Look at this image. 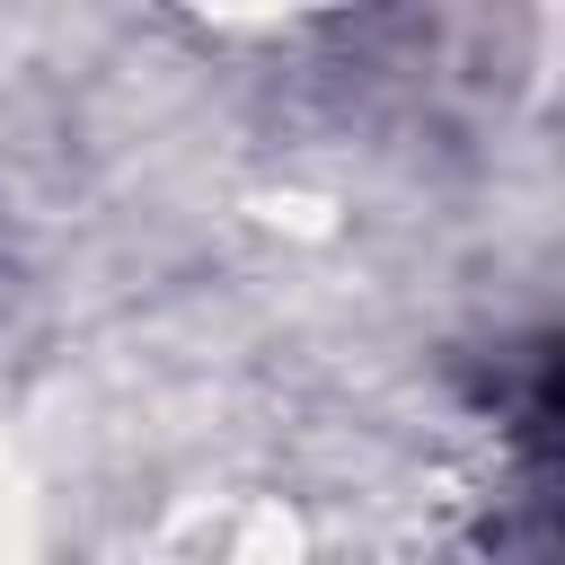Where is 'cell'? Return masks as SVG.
<instances>
[{
    "label": "cell",
    "mask_w": 565,
    "mask_h": 565,
    "mask_svg": "<svg viewBox=\"0 0 565 565\" xmlns=\"http://www.w3.org/2000/svg\"><path fill=\"white\" fill-rule=\"evenodd\" d=\"M0 565H35V477L0 441Z\"/></svg>",
    "instance_id": "1"
},
{
    "label": "cell",
    "mask_w": 565,
    "mask_h": 565,
    "mask_svg": "<svg viewBox=\"0 0 565 565\" xmlns=\"http://www.w3.org/2000/svg\"><path fill=\"white\" fill-rule=\"evenodd\" d=\"M230 565H309L300 521H291V512H256V521L230 539Z\"/></svg>",
    "instance_id": "2"
}]
</instances>
